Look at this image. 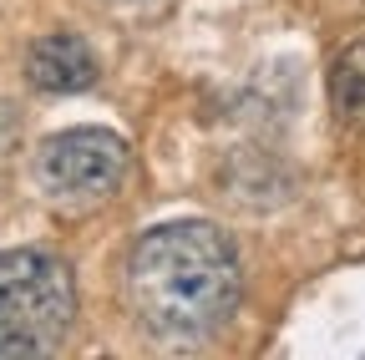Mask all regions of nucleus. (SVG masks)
Returning a JSON list of instances; mask_svg holds the SVG:
<instances>
[{
  "instance_id": "20e7f679",
  "label": "nucleus",
  "mask_w": 365,
  "mask_h": 360,
  "mask_svg": "<svg viewBox=\"0 0 365 360\" xmlns=\"http://www.w3.org/2000/svg\"><path fill=\"white\" fill-rule=\"evenodd\" d=\"M97 76H102L97 56H91V46L81 36H71V31H51V36H41L26 51V81L36 86V92H51V97L91 92Z\"/></svg>"
},
{
  "instance_id": "f03ea898",
  "label": "nucleus",
  "mask_w": 365,
  "mask_h": 360,
  "mask_svg": "<svg viewBox=\"0 0 365 360\" xmlns=\"http://www.w3.org/2000/svg\"><path fill=\"white\" fill-rule=\"evenodd\" d=\"M76 320V279L46 249L0 254V360L51 355Z\"/></svg>"
},
{
  "instance_id": "7ed1b4c3",
  "label": "nucleus",
  "mask_w": 365,
  "mask_h": 360,
  "mask_svg": "<svg viewBox=\"0 0 365 360\" xmlns=\"http://www.w3.org/2000/svg\"><path fill=\"white\" fill-rule=\"evenodd\" d=\"M127 143L107 127H66L36 148V183L56 208H97L127 178Z\"/></svg>"
},
{
  "instance_id": "39448f33",
  "label": "nucleus",
  "mask_w": 365,
  "mask_h": 360,
  "mask_svg": "<svg viewBox=\"0 0 365 360\" xmlns=\"http://www.w3.org/2000/svg\"><path fill=\"white\" fill-rule=\"evenodd\" d=\"M330 107H335L340 127L365 132V36L350 41L330 66Z\"/></svg>"
},
{
  "instance_id": "f257e3e1",
  "label": "nucleus",
  "mask_w": 365,
  "mask_h": 360,
  "mask_svg": "<svg viewBox=\"0 0 365 360\" xmlns=\"http://www.w3.org/2000/svg\"><path fill=\"white\" fill-rule=\"evenodd\" d=\"M127 309L137 330L168 350L208 345L239 309L244 269L218 223L178 218L158 223L127 254Z\"/></svg>"
},
{
  "instance_id": "423d86ee",
  "label": "nucleus",
  "mask_w": 365,
  "mask_h": 360,
  "mask_svg": "<svg viewBox=\"0 0 365 360\" xmlns=\"http://www.w3.org/2000/svg\"><path fill=\"white\" fill-rule=\"evenodd\" d=\"M16 138H21V117H16L11 102H0V163L16 153Z\"/></svg>"
}]
</instances>
